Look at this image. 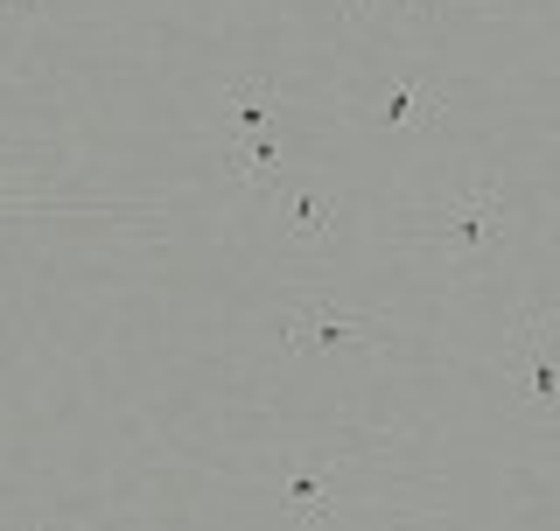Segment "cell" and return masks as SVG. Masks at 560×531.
I'll use <instances>...</instances> for the list:
<instances>
[{"label":"cell","mask_w":560,"mask_h":531,"mask_svg":"<svg viewBox=\"0 0 560 531\" xmlns=\"http://www.w3.org/2000/svg\"><path fill=\"white\" fill-rule=\"evenodd\" d=\"M504 217H512V197H504V189H477V197H463L442 224H434L428 245H442V252L463 259V266H483L490 245L504 238Z\"/></svg>","instance_id":"cell-1"},{"label":"cell","mask_w":560,"mask_h":531,"mask_svg":"<svg viewBox=\"0 0 560 531\" xmlns=\"http://www.w3.org/2000/svg\"><path fill=\"white\" fill-rule=\"evenodd\" d=\"M280 343H288L294 357H329V350L372 343V322H364V315L329 308V300H294L288 322H280Z\"/></svg>","instance_id":"cell-2"},{"label":"cell","mask_w":560,"mask_h":531,"mask_svg":"<svg viewBox=\"0 0 560 531\" xmlns=\"http://www.w3.org/2000/svg\"><path fill=\"white\" fill-rule=\"evenodd\" d=\"M512 370H518V392L547 413L560 405V364H553V343H547V315H518L512 329Z\"/></svg>","instance_id":"cell-3"},{"label":"cell","mask_w":560,"mask_h":531,"mask_svg":"<svg viewBox=\"0 0 560 531\" xmlns=\"http://www.w3.org/2000/svg\"><path fill=\"white\" fill-rule=\"evenodd\" d=\"M267 113H273V84H267V78L232 84V133H238V148L267 133Z\"/></svg>","instance_id":"cell-4"},{"label":"cell","mask_w":560,"mask_h":531,"mask_svg":"<svg viewBox=\"0 0 560 531\" xmlns=\"http://www.w3.org/2000/svg\"><path fill=\"white\" fill-rule=\"evenodd\" d=\"M329 504H337V475H329V469H302V475H288V518H294V524L323 518Z\"/></svg>","instance_id":"cell-5"},{"label":"cell","mask_w":560,"mask_h":531,"mask_svg":"<svg viewBox=\"0 0 560 531\" xmlns=\"http://www.w3.org/2000/svg\"><path fill=\"white\" fill-rule=\"evenodd\" d=\"M442 113V98H434V84H393L385 92V105H378V127H407V119H434Z\"/></svg>","instance_id":"cell-6"},{"label":"cell","mask_w":560,"mask_h":531,"mask_svg":"<svg viewBox=\"0 0 560 531\" xmlns=\"http://www.w3.org/2000/svg\"><path fill=\"white\" fill-rule=\"evenodd\" d=\"M329 217H337V203H329L323 189H294V197H288V224H294V238H323V232H329Z\"/></svg>","instance_id":"cell-7"},{"label":"cell","mask_w":560,"mask_h":531,"mask_svg":"<svg viewBox=\"0 0 560 531\" xmlns=\"http://www.w3.org/2000/svg\"><path fill=\"white\" fill-rule=\"evenodd\" d=\"M232 162H238V175H253V182H259V175H273V168H280V148H273L267 133H259V140H245Z\"/></svg>","instance_id":"cell-8"},{"label":"cell","mask_w":560,"mask_h":531,"mask_svg":"<svg viewBox=\"0 0 560 531\" xmlns=\"http://www.w3.org/2000/svg\"><path fill=\"white\" fill-rule=\"evenodd\" d=\"M350 14H378V8H434V0H343Z\"/></svg>","instance_id":"cell-9"},{"label":"cell","mask_w":560,"mask_h":531,"mask_svg":"<svg viewBox=\"0 0 560 531\" xmlns=\"http://www.w3.org/2000/svg\"><path fill=\"white\" fill-rule=\"evenodd\" d=\"M35 8H43V0H14V14H35Z\"/></svg>","instance_id":"cell-10"},{"label":"cell","mask_w":560,"mask_h":531,"mask_svg":"<svg viewBox=\"0 0 560 531\" xmlns=\"http://www.w3.org/2000/svg\"><path fill=\"white\" fill-rule=\"evenodd\" d=\"M28 531H57V524H28Z\"/></svg>","instance_id":"cell-11"}]
</instances>
